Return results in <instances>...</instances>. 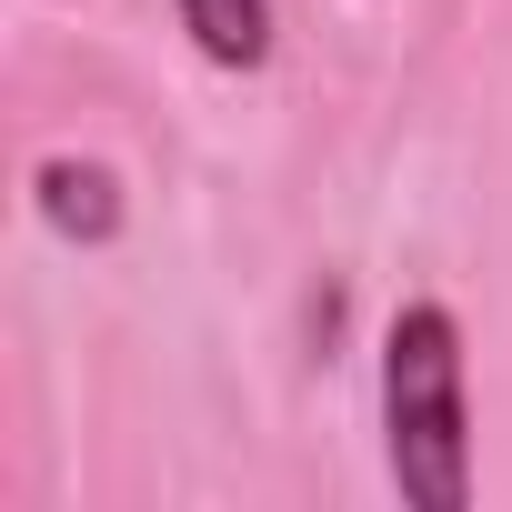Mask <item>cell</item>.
Segmentation results:
<instances>
[{"mask_svg": "<svg viewBox=\"0 0 512 512\" xmlns=\"http://www.w3.org/2000/svg\"><path fill=\"white\" fill-rule=\"evenodd\" d=\"M382 462L412 512L472 502V392H462V322L442 302H402L382 332Z\"/></svg>", "mask_w": 512, "mask_h": 512, "instance_id": "6da1fadb", "label": "cell"}, {"mask_svg": "<svg viewBox=\"0 0 512 512\" xmlns=\"http://www.w3.org/2000/svg\"><path fill=\"white\" fill-rule=\"evenodd\" d=\"M31 201H41V221H51L61 241H111V231H121V171H111V161L51 151V161L31 171Z\"/></svg>", "mask_w": 512, "mask_h": 512, "instance_id": "7a4b0ae2", "label": "cell"}, {"mask_svg": "<svg viewBox=\"0 0 512 512\" xmlns=\"http://www.w3.org/2000/svg\"><path fill=\"white\" fill-rule=\"evenodd\" d=\"M181 31L221 71H262L272 61V0H181Z\"/></svg>", "mask_w": 512, "mask_h": 512, "instance_id": "3957f363", "label": "cell"}]
</instances>
